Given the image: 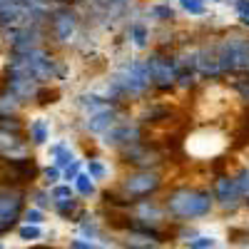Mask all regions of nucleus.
<instances>
[{
    "instance_id": "nucleus-1",
    "label": "nucleus",
    "mask_w": 249,
    "mask_h": 249,
    "mask_svg": "<svg viewBox=\"0 0 249 249\" xmlns=\"http://www.w3.org/2000/svg\"><path fill=\"white\" fill-rule=\"evenodd\" d=\"M105 92L115 105L130 107V102H144L152 92V77L144 57H127L110 72L105 80Z\"/></svg>"
},
{
    "instance_id": "nucleus-2",
    "label": "nucleus",
    "mask_w": 249,
    "mask_h": 249,
    "mask_svg": "<svg viewBox=\"0 0 249 249\" xmlns=\"http://www.w3.org/2000/svg\"><path fill=\"white\" fill-rule=\"evenodd\" d=\"M217 207L214 202V192L210 187H175L164 197V210L175 222H192V219H202L210 217L212 210Z\"/></svg>"
},
{
    "instance_id": "nucleus-3",
    "label": "nucleus",
    "mask_w": 249,
    "mask_h": 249,
    "mask_svg": "<svg viewBox=\"0 0 249 249\" xmlns=\"http://www.w3.org/2000/svg\"><path fill=\"white\" fill-rule=\"evenodd\" d=\"M214 48L224 80L230 75L249 72V35L244 30H227L224 35L214 37Z\"/></svg>"
},
{
    "instance_id": "nucleus-4",
    "label": "nucleus",
    "mask_w": 249,
    "mask_h": 249,
    "mask_svg": "<svg viewBox=\"0 0 249 249\" xmlns=\"http://www.w3.org/2000/svg\"><path fill=\"white\" fill-rule=\"evenodd\" d=\"M152 77V92L172 95L177 92V55L172 45H152L144 57Z\"/></svg>"
},
{
    "instance_id": "nucleus-5",
    "label": "nucleus",
    "mask_w": 249,
    "mask_h": 249,
    "mask_svg": "<svg viewBox=\"0 0 249 249\" xmlns=\"http://www.w3.org/2000/svg\"><path fill=\"white\" fill-rule=\"evenodd\" d=\"M164 187V177L160 170H127L120 182H117V195H122V199H127L130 204L144 197H155Z\"/></svg>"
},
{
    "instance_id": "nucleus-6",
    "label": "nucleus",
    "mask_w": 249,
    "mask_h": 249,
    "mask_svg": "<svg viewBox=\"0 0 249 249\" xmlns=\"http://www.w3.org/2000/svg\"><path fill=\"white\" fill-rule=\"evenodd\" d=\"M120 164L127 170H160L167 162V150L155 140H142L117 152Z\"/></svg>"
},
{
    "instance_id": "nucleus-7",
    "label": "nucleus",
    "mask_w": 249,
    "mask_h": 249,
    "mask_svg": "<svg viewBox=\"0 0 249 249\" xmlns=\"http://www.w3.org/2000/svg\"><path fill=\"white\" fill-rule=\"evenodd\" d=\"M82 28V15L77 13L75 5H55L50 13V23H48V37L55 45L68 48L72 45Z\"/></svg>"
},
{
    "instance_id": "nucleus-8",
    "label": "nucleus",
    "mask_w": 249,
    "mask_h": 249,
    "mask_svg": "<svg viewBox=\"0 0 249 249\" xmlns=\"http://www.w3.org/2000/svg\"><path fill=\"white\" fill-rule=\"evenodd\" d=\"M147 127L130 112V115H124L117 124H112V127L100 137V144L105 150H110V152H120V150H124V147H130V144H135V142H142V140H147Z\"/></svg>"
},
{
    "instance_id": "nucleus-9",
    "label": "nucleus",
    "mask_w": 249,
    "mask_h": 249,
    "mask_svg": "<svg viewBox=\"0 0 249 249\" xmlns=\"http://www.w3.org/2000/svg\"><path fill=\"white\" fill-rule=\"evenodd\" d=\"M25 190L20 184H0V222L15 227L25 212Z\"/></svg>"
},
{
    "instance_id": "nucleus-10",
    "label": "nucleus",
    "mask_w": 249,
    "mask_h": 249,
    "mask_svg": "<svg viewBox=\"0 0 249 249\" xmlns=\"http://www.w3.org/2000/svg\"><path fill=\"white\" fill-rule=\"evenodd\" d=\"M130 112L132 110L124 107V105H107V107H102L92 115L82 117V130H85L88 135H92V137H102L112 124H117L124 115H130Z\"/></svg>"
},
{
    "instance_id": "nucleus-11",
    "label": "nucleus",
    "mask_w": 249,
    "mask_h": 249,
    "mask_svg": "<svg viewBox=\"0 0 249 249\" xmlns=\"http://www.w3.org/2000/svg\"><path fill=\"white\" fill-rule=\"evenodd\" d=\"M212 192H214V202L222 212H237L239 207H244V197L237 190V182L230 172L217 175V179L212 184Z\"/></svg>"
},
{
    "instance_id": "nucleus-12",
    "label": "nucleus",
    "mask_w": 249,
    "mask_h": 249,
    "mask_svg": "<svg viewBox=\"0 0 249 249\" xmlns=\"http://www.w3.org/2000/svg\"><path fill=\"white\" fill-rule=\"evenodd\" d=\"M135 117L150 130V127H160V124H170L175 120V107L162 100H155V102L144 100L140 102V110L135 112Z\"/></svg>"
},
{
    "instance_id": "nucleus-13",
    "label": "nucleus",
    "mask_w": 249,
    "mask_h": 249,
    "mask_svg": "<svg viewBox=\"0 0 249 249\" xmlns=\"http://www.w3.org/2000/svg\"><path fill=\"white\" fill-rule=\"evenodd\" d=\"M124 28H127L130 45H132L135 50H140V53H144V50H152L155 33H152V28H150L147 23H144V18H142V20H132V23H127Z\"/></svg>"
},
{
    "instance_id": "nucleus-14",
    "label": "nucleus",
    "mask_w": 249,
    "mask_h": 249,
    "mask_svg": "<svg viewBox=\"0 0 249 249\" xmlns=\"http://www.w3.org/2000/svg\"><path fill=\"white\" fill-rule=\"evenodd\" d=\"M30 155V142L23 135H10L0 130V157H25Z\"/></svg>"
},
{
    "instance_id": "nucleus-15",
    "label": "nucleus",
    "mask_w": 249,
    "mask_h": 249,
    "mask_svg": "<svg viewBox=\"0 0 249 249\" xmlns=\"http://www.w3.org/2000/svg\"><path fill=\"white\" fill-rule=\"evenodd\" d=\"M107 105H115V102H112L105 92H82V95H77V100H75V107L82 112V117L92 115V112L107 107Z\"/></svg>"
},
{
    "instance_id": "nucleus-16",
    "label": "nucleus",
    "mask_w": 249,
    "mask_h": 249,
    "mask_svg": "<svg viewBox=\"0 0 249 249\" xmlns=\"http://www.w3.org/2000/svg\"><path fill=\"white\" fill-rule=\"evenodd\" d=\"M160 244H162V239L150 234V232L127 230L122 234V247H127V249H157Z\"/></svg>"
},
{
    "instance_id": "nucleus-17",
    "label": "nucleus",
    "mask_w": 249,
    "mask_h": 249,
    "mask_svg": "<svg viewBox=\"0 0 249 249\" xmlns=\"http://www.w3.org/2000/svg\"><path fill=\"white\" fill-rule=\"evenodd\" d=\"M144 18L155 20L160 25H172L177 20V10L170 3H150V5H144Z\"/></svg>"
},
{
    "instance_id": "nucleus-18",
    "label": "nucleus",
    "mask_w": 249,
    "mask_h": 249,
    "mask_svg": "<svg viewBox=\"0 0 249 249\" xmlns=\"http://www.w3.org/2000/svg\"><path fill=\"white\" fill-rule=\"evenodd\" d=\"M48 152H50V157H53V164H55V167H60V170L70 167V164L77 160V157H75V150L70 147V144H68L65 140H60V142L50 144Z\"/></svg>"
},
{
    "instance_id": "nucleus-19",
    "label": "nucleus",
    "mask_w": 249,
    "mask_h": 249,
    "mask_svg": "<svg viewBox=\"0 0 249 249\" xmlns=\"http://www.w3.org/2000/svg\"><path fill=\"white\" fill-rule=\"evenodd\" d=\"M28 140H30V144H35V147L48 144V140H50V122L45 117L30 120V124H28Z\"/></svg>"
},
{
    "instance_id": "nucleus-20",
    "label": "nucleus",
    "mask_w": 249,
    "mask_h": 249,
    "mask_svg": "<svg viewBox=\"0 0 249 249\" xmlns=\"http://www.w3.org/2000/svg\"><path fill=\"white\" fill-rule=\"evenodd\" d=\"M23 105H25V102L20 100L8 85L0 90V115H18Z\"/></svg>"
},
{
    "instance_id": "nucleus-21",
    "label": "nucleus",
    "mask_w": 249,
    "mask_h": 249,
    "mask_svg": "<svg viewBox=\"0 0 249 249\" xmlns=\"http://www.w3.org/2000/svg\"><path fill=\"white\" fill-rule=\"evenodd\" d=\"M85 172L95 179V182H105L110 177V167L100 157H88L85 160Z\"/></svg>"
},
{
    "instance_id": "nucleus-22",
    "label": "nucleus",
    "mask_w": 249,
    "mask_h": 249,
    "mask_svg": "<svg viewBox=\"0 0 249 249\" xmlns=\"http://www.w3.org/2000/svg\"><path fill=\"white\" fill-rule=\"evenodd\" d=\"M72 187H75V192H77L80 197H88V199H90L92 195H97V182H95L85 170L77 175V179L72 182Z\"/></svg>"
},
{
    "instance_id": "nucleus-23",
    "label": "nucleus",
    "mask_w": 249,
    "mask_h": 249,
    "mask_svg": "<svg viewBox=\"0 0 249 249\" xmlns=\"http://www.w3.org/2000/svg\"><path fill=\"white\" fill-rule=\"evenodd\" d=\"M179 10L184 15H190V18H204L207 13H210L207 0H179Z\"/></svg>"
},
{
    "instance_id": "nucleus-24",
    "label": "nucleus",
    "mask_w": 249,
    "mask_h": 249,
    "mask_svg": "<svg viewBox=\"0 0 249 249\" xmlns=\"http://www.w3.org/2000/svg\"><path fill=\"white\" fill-rule=\"evenodd\" d=\"M0 130L10 132V135H23L28 127H25V122L20 120V115H0Z\"/></svg>"
},
{
    "instance_id": "nucleus-25",
    "label": "nucleus",
    "mask_w": 249,
    "mask_h": 249,
    "mask_svg": "<svg viewBox=\"0 0 249 249\" xmlns=\"http://www.w3.org/2000/svg\"><path fill=\"white\" fill-rule=\"evenodd\" d=\"M50 197H53V202H60V199H72L75 197V187L72 184H68V182H57L55 187H50Z\"/></svg>"
},
{
    "instance_id": "nucleus-26",
    "label": "nucleus",
    "mask_w": 249,
    "mask_h": 249,
    "mask_svg": "<svg viewBox=\"0 0 249 249\" xmlns=\"http://www.w3.org/2000/svg\"><path fill=\"white\" fill-rule=\"evenodd\" d=\"M57 97H60L57 90H50V85H43L37 90V95H35V102H37V105H43V107H48V105H55Z\"/></svg>"
},
{
    "instance_id": "nucleus-27",
    "label": "nucleus",
    "mask_w": 249,
    "mask_h": 249,
    "mask_svg": "<svg viewBox=\"0 0 249 249\" xmlns=\"http://www.w3.org/2000/svg\"><path fill=\"white\" fill-rule=\"evenodd\" d=\"M80 234H82V239H97L100 237V227H97V222L95 219H90V217H85V219H80Z\"/></svg>"
},
{
    "instance_id": "nucleus-28",
    "label": "nucleus",
    "mask_w": 249,
    "mask_h": 249,
    "mask_svg": "<svg viewBox=\"0 0 249 249\" xmlns=\"http://www.w3.org/2000/svg\"><path fill=\"white\" fill-rule=\"evenodd\" d=\"M234 182H237V190L242 192V197L249 195V164H244V167H239L237 172H232Z\"/></svg>"
},
{
    "instance_id": "nucleus-29",
    "label": "nucleus",
    "mask_w": 249,
    "mask_h": 249,
    "mask_svg": "<svg viewBox=\"0 0 249 249\" xmlns=\"http://www.w3.org/2000/svg\"><path fill=\"white\" fill-rule=\"evenodd\" d=\"M18 237L23 242H35V239L43 237V230H40L37 224H23V227H18Z\"/></svg>"
},
{
    "instance_id": "nucleus-30",
    "label": "nucleus",
    "mask_w": 249,
    "mask_h": 249,
    "mask_svg": "<svg viewBox=\"0 0 249 249\" xmlns=\"http://www.w3.org/2000/svg\"><path fill=\"white\" fill-rule=\"evenodd\" d=\"M23 222L25 224H43L45 222V210H40V207H30V210L23 212Z\"/></svg>"
},
{
    "instance_id": "nucleus-31",
    "label": "nucleus",
    "mask_w": 249,
    "mask_h": 249,
    "mask_svg": "<svg viewBox=\"0 0 249 249\" xmlns=\"http://www.w3.org/2000/svg\"><path fill=\"white\" fill-rule=\"evenodd\" d=\"M82 170H85V164H82L80 160H75V162L70 164V167H65V170H62V179H65L68 184H72V182L77 179V175H80Z\"/></svg>"
},
{
    "instance_id": "nucleus-32",
    "label": "nucleus",
    "mask_w": 249,
    "mask_h": 249,
    "mask_svg": "<svg viewBox=\"0 0 249 249\" xmlns=\"http://www.w3.org/2000/svg\"><path fill=\"white\" fill-rule=\"evenodd\" d=\"M43 177H45V184H48V187H55V184L62 179V170L55 167V164H50V167L43 170Z\"/></svg>"
},
{
    "instance_id": "nucleus-33",
    "label": "nucleus",
    "mask_w": 249,
    "mask_h": 249,
    "mask_svg": "<svg viewBox=\"0 0 249 249\" xmlns=\"http://www.w3.org/2000/svg\"><path fill=\"white\" fill-rule=\"evenodd\" d=\"M33 202H35V207L45 210V207L53 204V197H50V192H45V190H35V192H33Z\"/></svg>"
},
{
    "instance_id": "nucleus-34",
    "label": "nucleus",
    "mask_w": 249,
    "mask_h": 249,
    "mask_svg": "<svg viewBox=\"0 0 249 249\" xmlns=\"http://www.w3.org/2000/svg\"><path fill=\"white\" fill-rule=\"evenodd\" d=\"M212 247H214V239H212V237L197 234V237L190 239V249H212Z\"/></svg>"
},
{
    "instance_id": "nucleus-35",
    "label": "nucleus",
    "mask_w": 249,
    "mask_h": 249,
    "mask_svg": "<svg viewBox=\"0 0 249 249\" xmlns=\"http://www.w3.org/2000/svg\"><path fill=\"white\" fill-rule=\"evenodd\" d=\"M70 249H102V247H97L95 242H90V239H72L70 242Z\"/></svg>"
},
{
    "instance_id": "nucleus-36",
    "label": "nucleus",
    "mask_w": 249,
    "mask_h": 249,
    "mask_svg": "<svg viewBox=\"0 0 249 249\" xmlns=\"http://www.w3.org/2000/svg\"><path fill=\"white\" fill-rule=\"evenodd\" d=\"M232 8H234L237 18H242V15H249V0H232Z\"/></svg>"
},
{
    "instance_id": "nucleus-37",
    "label": "nucleus",
    "mask_w": 249,
    "mask_h": 249,
    "mask_svg": "<svg viewBox=\"0 0 249 249\" xmlns=\"http://www.w3.org/2000/svg\"><path fill=\"white\" fill-rule=\"evenodd\" d=\"M10 230H13V227H10V224H3V222H0V237H3V234H8Z\"/></svg>"
},
{
    "instance_id": "nucleus-38",
    "label": "nucleus",
    "mask_w": 249,
    "mask_h": 249,
    "mask_svg": "<svg viewBox=\"0 0 249 249\" xmlns=\"http://www.w3.org/2000/svg\"><path fill=\"white\" fill-rule=\"evenodd\" d=\"M239 25H242V28H249V15H242V18H239Z\"/></svg>"
},
{
    "instance_id": "nucleus-39",
    "label": "nucleus",
    "mask_w": 249,
    "mask_h": 249,
    "mask_svg": "<svg viewBox=\"0 0 249 249\" xmlns=\"http://www.w3.org/2000/svg\"><path fill=\"white\" fill-rule=\"evenodd\" d=\"M244 207H247V210H249V195L244 197Z\"/></svg>"
},
{
    "instance_id": "nucleus-40",
    "label": "nucleus",
    "mask_w": 249,
    "mask_h": 249,
    "mask_svg": "<svg viewBox=\"0 0 249 249\" xmlns=\"http://www.w3.org/2000/svg\"><path fill=\"white\" fill-rule=\"evenodd\" d=\"M33 249H55V247H33Z\"/></svg>"
},
{
    "instance_id": "nucleus-41",
    "label": "nucleus",
    "mask_w": 249,
    "mask_h": 249,
    "mask_svg": "<svg viewBox=\"0 0 249 249\" xmlns=\"http://www.w3.org/2000/svg\"><path fill=\"white\" fill-rule=\"evenodd\" d=\"M207 3H224V0H207Z\"/></svg>"
},
{
    "instance_id": "nucleus-42",
    "label": "nucleus",
    "mask_w": 249,
    "mask_h": 249,
    "mask_svg": "<svg viewBox=\"0 0 249 249\" xmlns=\"http://www.w3.org/2000/svg\"><path fill=\"white\" fill-rule=\"evenodd\" d=\"M57 3H60V5H65V0H57Z\"/></svg>"
},
{
    "instance_id": "nucleus-43",
    "label": "nucleus",
    "mask_w": 249,
    "mask_h": 249,
    "mask_svg": "<svg viewBox=\"0 0 249 249\" xmlns=\"http://www.w3.org/2000/svg\"><path fill=\"white\" fill-rule=\"evenodd\" d=\"M227 3H232V0H227Z\"/></svg>"
},
{
    "instance_id": "nucleus-44",
    "label": "nucleus",
    "mask_w": 249,
    "mask_h": 249,
    "mask_svg": "<svg viewBox=\"0 0 249 249\" xmlns=\"http://www.w3.org/2000/svg\"><path fill=\"white\" fill-rule=\"evenodd\" d=\"M0 249H3V244H0Z\"/></svg>"
}]
</instances>
